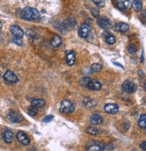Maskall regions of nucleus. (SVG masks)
I'll use <instances>...</instances> for the list:
<instances>
[{
  "mask_svg": "<svg viewBox=\"0 0 146 151\" xmlns=\"http://www.w3.org/2000/svg\"><path fill=\"white\" fill-rule=\"evenodd\" d=\"M21 18H23L24 20L27 21H34L37 20L40 17V13L37 9H35L33 7H25L21 11Z\"/></svg>",
  "mask_w": 146,
  "mask_h": 151,
  "instance_id": "obj_1",
  "label": "nucleus"
},
{
  "mask_svg": "<svg viewBox=\"0 0 146 151\" xmlns=\"http://www.w3.org/2000/svg\"><path fill=\"white\" fill-rule=\"evenodd\" d=\"M75 110V105L71 101L69 100H63L61 103L60 105V111L62 113H65V114H69V113H72Z\"/></svg>",
  "mask_w": 146,
  "mask_h": 151,
  "instance_id": "obj_2",
  "label": "nucleus"
},
{
  "mask_svg": "<svg viewBox=\"0 0 146 151\" xmlns=\"http://www.w3.org/2000/svg\"><path fill=\"white\" fill-rule=\"evenodd\" d=\"M7 119L10 122L13 123H18L24 121V117L22 116V114L16 111H10L7 114Z\"/></svg>",
  "mask_w": 146,
  "mask_h": 151,
  "instance_id": "obj_3",
  "label": "nucleus"
},
{
  "mask_svg": "<svg viewBox=\"0 0 146 151\" xmlns=\"http://www.w3.org/2000/svg\"><path fill=\"white\" fill-rule=\"evenodd\" d=\"M3 78H4L5 83L7 84V85H13V84H15L18 81L17 76L11 70H7L5 73V75L3 76Z\"/></svg>",
  "mask_w": 146,
  "mask_h": 151,
  "instance_id": "obj_4",
  "label": "nucleus"
},
{
  "mask_svg": "<svg viewBox=\"0 0 146 151\" xmlns=\"http://www.w3.org/2000/svg\"><path fill=\"white\" fill-rule=\"evenodd\" d=\"M136 85L131 81H125L123 86H122V89L124 93H133L136 91Z\"/></svg>",
  "mask_w": 146,
  "mask_h": 151,
  "instance_id": "obj_5",
  "label": "nucleus"
},
{
  "mask_svg": "<svg viewBox=\"0 0 146 151\" xmlns=\"http://www.w3.org/2000/svg\"><path fill=\"white\" fill-rule=\"evenodd\" d=\"M61 25L65 30L70 31V30H73L77 26V21L75 20V18H68L65 21H63Z\"/></svg>",
  "mask_w": 146,
  "mask_h": 151,
  "instance_id": "obj_6",
  "label": "nucleus"
},
{
  "mask_svg": "<svg viewBox=\"0 0 146 151\" xmlns=\"http://www.w3.org/2000/svg\"><path fill=\"white\" fill-rule=\"evenodd\" d=\"M91 32V27L87 24H83L78 31V34L81 38H87Z\"/></svg>",
  "mask_w": 146,
  "mask_h": 151,
  "instance_id": "obj_7",
  "label": "nucleus"
},
{
  "mask_svg": "<svg viewBox=\"0 0 146 151\" xmlns=\"http://www.w3.org/2000/svg\"><path fill=\"white\" fill-rule=\"evenodd\" d=\"M10 32L14 38H20V39H22L23 36L25 35V32L22 30V28H20L16 24H14L10 27Z\"/></svg>",
  "mask_w": 146,
  "mask_h": 151,
  "instance_id": "obj_8",
  "label": "nucleus"
},
{
  "mask_svg": "<svg viewBox=\"0 0 146 151\" xmlns=\"http://www.w3.org/2000/svg\"><path fill=\"white\" fill-rule=\"evenodd\" d=\"M115 4H116V6L117 7V9H119L120 11L129 10L132 8V3L130 0H124L123 2H117Z\"/></svg>",
  "mask_w": 146,
  "mask_h": 151,
  "instance_id": "obj_9",
  "label": "nucleus"
},
{
  "mask_svg": "<svg viewBox=\"0 0 146 151\" xmlns=\"http://www.w3.org/2000/svg\"><path fill=\"white\" fill-rule=\"evenodd\" d=\"M16 139L21 144H23L25 146H28L30 144V139L28 138V136L25 133H24L23 131L18 132V133L16 134Z\"/></svg>",
  "mask_w": 146,
  "mask_h": 151,
  "instance_id": "obj_10",
  "label": "nucleus"
},
{
  "mask_svg": "<svg viewBox=\"0 0 146 151\" xmlns=\"http://www.w3.org/2000/svg\"><path fill=\"white\" fill-rule=\"evenodd\" d=\"M97 23H98V24L99 25V27H101L102 29H105V30L109 29V28L111 27V25H112L111 21L109 20V19H107V18H105V17L98 18V21H97Z\"/></svg>",
  "mask_w": 146,
  "mask_h": 151,
  "instance_id": "obj_11",
  "label": "nucleus"
},
{
  "mask_svg": "<svg viewBox=\"0 0 146 151\" xmlns=\"http://www.w3.org/2000/svg\"><path fill=\"white\" fill-rule=\"evenodd\" d=\"M104 109L108 114H116L119 110V107L116 104H106Z\"/></svg>",
  "mask_w": 146,
  "mask_h": 151,
  "instance_id": "obj_12",
  "label": "nucleus"
},
{
  "mask_svg": "<svg viewBox=\"0 0 146 151\" xmlns=\"http://www.w3.org/2000/svg\"><path fill=\"white\" fill-rule=\"evenodd\" d=\"M87 87L89 89V90H93V91H98L101 89L102 87V85L101 83L98 80V79H91L90 82L87 84Z\"/></svg>",
  "mask_w": 146,
  "mask_h": 151,
  "instance_id": "obj_13",
  "label": "nucleus"
},
{
  "mask_svg": "<svg viewBox=\"0 0 146 151\" xmlns=\"http://www.w3.org/2000/svg\"><path fill=\"white\" fill-rule=\"evenodd\" d=\"M3 139L6 143L7 144H10L13 142L14 140V133H13V131L10 130V129H6L4 132H3Z\"/></svg>",
  "mask_w": 146,
  "mask_h": 151,
  "instance_id": "obj_14",
  "label": "nucleus"
},
{
  "mask_svg": "<svg viewBox=\"0 0 146 151\" xmlns=\"http://www.w3.org/2000/svg\"><path fill=\"white\" fill-rule=\"evenodd\" d=\"M51 44L54 48L60 47L62 44V39H61V37L60 35H58V34H54L51 37Z\"/></svg>",
  "mask_w": 146,
  "mask_h": 151,
  "instance_id": "obj_15",
  "label": "nucleus"
},
{
  "mask_svg": "<svg viewBox=\"0 0 146 151\" xmlns=\"http://www.w3.org/2000/svg\"><path fill=\"white\" fill-rule=\"evenodd\" d=\"M66 61L69 66L74 65V63L76 61V54H75L74 50H71V51L68 52V54L66 56Z\"/></svg>",
  "mask_w": 146,
  "mask_h": 151,
  "instance_id": "obj_16",
  "label": "nucleus"
},
{
  "mask_svg": "<svg viewBox=\"0 0 146 151\" xmlns=\"http://www.w3.org/2000/svg\"><path fill=\"white\" fill-rule=\"evenodd\" d=\"M103 117L100 114H98V113H95L90 117V122L93 125H100L101 123H103Z\"/></svg>",
  "mask_w": 146,
  "mask_h": 151,
  "instance_id": "obj_17",
  "label": "nucleus"
},
{
  "mask_svg": "<svg viewBox=\"0 0 146 151\" xmlns=\"http://www.w3.org/2000/svg\"><path fill=\"white\" fill-rule=\"evenodd\" d=\"M115 28L117 32L124 33L129 30V25L125 23H118L115 25Z\"/></svg>",
  "mask_w": 146,
  "mask_h": 151,
  "instance_id": "obj_18",
  "label": "nucleus"
},
{
  "mask_svg": "<svg viewBox=\"0 0 146 151\" xmlns=\"http://www.w3.org/2000/svg\"><path fill=\"white\" fill-rule=\"evenodd\" d=\"M83 105L86 106L87 108H93V107H95L97 105V103L93 99L85 98L84 101H83Z\"/></svg>",
  "mask_w": 146,
  "mask_h": 151,
  "instance_id": "obj_19",
  "label": "nucleus"
},
{
  "mask_svg": "<svg viewBox=\"0 0 146 151\" xmlns=\"http://www.w3.org/2000/svg\"><path fill=\"white\" fill-rule=\"evenodd\" d=\"M45 101L43 99H33L32 100V105L36 108H41L45 105Z\"/></svg>",
  "mask_w": 146,
  "mask_h": 151,
  "instance_id": "obj_20",
  "label": "nucleus"
},
{
  "mask_svg": "<svg viewBox=\"0 0 146 151\" xmlns=\"http://www.w3.org/2000/svg\"><path fill=\"white\" fill-rule=\"evenodd\" d=\"M132 6L134 7L135 12H140L142 8V0H134L132 3Z\"/></svg>",
  "mask_w": 146,
  "mask_h": 151,
  "instance_id": "obj_21",
  "label": "nucleus"
},
{
  "mask_svg": "<svg viewBox=\"0 0 146 151\" xmlns=\"http://www.w3.org/2000/svg\"><path fill=\"white\" fill-rule=\"evenodd\" d=\"M87 151H104V147L100 144H93L87 147Z\"/></svg>",
  "mask_w": 146,
  "mask_h": 151,
  "instance_id": "obj_22",
  "label": "nucleus"
},
{
  "mask_svg": "<svg viewBox=\"0 0 146 151\" xmlns=\"http://www.w3.org/2000/svg\"><path fill=\"white\" fill-rule=\"evenodd\" d=\"M105 41L107 44L109 45H112L116 42V37L112 34H109V33H106V36L105 38Z\"/></svg>",
  "mask_w": 146,
  "mask_h": 151,
  "instance_id": "obj_23",
  "label": "nucleus"
},
{
  "mask_svg": "<svg viewBox=\"0 0 146 151\" xmlns=\"http://www.w3.org/2000/svg\"><path fill=\"white\" fill-rule=\"evenodd\" d=\"M102 69V65L98 63H94L90 67V73H98Z\"/></svg>",
  "mask_w": 146,
  "mask_h": 151,
  "instance_id": "obj_24",
  "label": "nucleus"
},
{
  "mask_svg": "<svg viewBox=\"0 0 146 151\" xmlns=\"http://www.w3.org/2000/svg\"><path fill=\"white\" fill-rule=\"evenodd\" d=\"M138 125L142 129H145L146 128V115L145 114H142L140 116V119L138 121Z\"/></svg>",
  "mask_w": 146,
  "mask_h": 151,
  "instance_id": "obj_25",
  "label": "nucleus"
},
{
  "mask_svg": "<svg viewBox=\"0 0 146 151\" xmlns=\"http://www.w3.org/2000/svg\"><path fill=\"white\" fill-rule=\"evenodd\" d=\"M27 111H28V114H29L30 116L33 117V116H35V115L38 113V108H36V107H34V106L31 105V106H29V107H28Z\"/></svg>",
  "mask_w": 146,
  "mask_h": 151,
  "instance_id": "obj_26",
  "label": "nucleus"
},
{
  "mask_svg": "<svg viewBox=\"0 0 146 151\" xmlns=\"http://www.w3.org/2000/svg\"><path fill=\"white\" fill-rule=\"evenodd\" d=\"M98 132H99L98 129H96V128H94V127H88V128L87 129V133H88V134H90V135L96 136V135L98 134Z\"/></svg>",
  "mask_w": 146,
  "mask_h": 151,
  "instance_id": "obj_27",
  "label": "nucleus"
},
{
  "mask_svg": "<svg viewBox=\"0 0 146 151\" xmlns=\"http://www.w3.org/2000/svg\"><path fill=\"white\" fill-rule=\"evenodd\" d=\"M90 80H91V78H90L89 77H83V78H80V85H81V86H87V84L90 82Z\"/></svg>",
  "mask_w": 146,
  "mask_h": 151,
  "instance_id": "obj_28",
  "label": "nucleus"
},
{
  "mask_svg": "<svg viewBox=\"0 0 146 151\" xmlns=\"http://www.w3.org/2000/svg\"><path fill=\"white\" fill-rule=\"evenodd\" d=\"M127 50H128L130 53L134 54V53H135V52L138 50V48H137V46L134 45V44H129L128 46H127Z\"/></svg>",
  "mask_w": 146,
  "mask_h": 151,
  "instance_id": "obj_29",
  "label": "nucleus"
},
{
  "mask_svg": "<svg viewBox=\"0 0 146 151\" xmlns=\"http://www.w3.org/2000/svg\"><path fill=\"white\" fill-rule=\"evenodd\" d=\"M92 1L98 7H104L106 5V0H92Z\"/></svg>",
  "mask_w": 146,
  "mask_h": 151,
  "instance_id": "obj_30",
  "label": "nucleus"
},
{
  "mask_svg": "<svg viewBox=\"0 0 146 151\" xmlns=\"http://www.w3.org/2000/svg\"><path fill=\"white\" fill-rule=\"evenodd\" d=\"M13 42H14V43H16L17 45H23V41H22V39H20V38H13Z\"/></svg>",
  "mask_w": 146,
  "mask_h": 151,
  "instance_id": "obj_31",
  "label": "nucleus"
},
{
  "mask_svg": "<svg viewBox=\"0 0 146 151\" xmlns=\"http://www.w3.org/2000/svg\"><path fill=\"white\" fill-rule=\"evenodd\" d=\"M52 119H53V116L52 115H49V116H47V117H45L44 119H43V122H51L52 121Z\"/></svg>",
  "mask_w": 146,
  "mask_h": 151,
  "instance_id": "obj_32",
  "label": "nucleus"
},
{
  "mask_svg": "<svg viewBox=\"0 0 146 151\" xmlns=\"http://www.w3.org/2000/svg\"><path fill=\"white\" fill-rule=\"evenodd\" d=\"M141 147L142 148V150H143V151H146V141H145V140L142 142V144H141Z\"/></svg>",
  "mask_w": 146,
  "mask_h": 151,
  "instance_id": "obj_33",
  "label": "nucleus"
},
{
  "mask_svg": "<svg viewBox=\"0 0 146 151\" xmlns=\"http://www.w3.org/2000/svg\"><path fill=\"white\" fill-rule=\"evenodd\" d=\"M92 14H93L94 16H97L98 14H99V12H98V10H96V9H93V10H92Z\"/></svg>",
  "mask_w": 146,
  "mask_h": 151,
  "instance_id": "obj_34",
  "label": "nucleus"
},
{
  "mask_svg": "<svg viewBox=\"0 0 146 151\" xmlns=\"http://www.w3.org/2000/svg\"><path fill=\"white\" fill-rule=\"evenodd\" d=\"M2 26H3V24H2V23H1V22H0V30L2 29Z\"/></svg>",
  "mask_w": 146,
  "mask_h": 151,
  "instance_id": "obj_35",
  "label": "nucleus"
},
{
  "mask_svg": "<svg viewBox=\"0 0 146 151\" xmlns=\"http://www.w3.org/2000/svg\"><path fill=\"white\" fill-rule=\"evenodd\" d=\"M0 76H1V72H0Z\"/></svg>",
  "mask_w": 146,
  "mask_h": 151,
  "instance_id": "obj_36",
  "label": "nucleus"
}]
</instances>
